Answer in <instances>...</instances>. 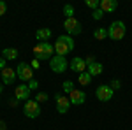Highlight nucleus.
<instances>
[{
  "mask_svg": "<svg viewBox=\"0 0 132 130\" xmlns=\"http://www.w3.org/2000/svg\"><path fill=\"white\" fill-rule=\"evenodd\" d=\"M93 37H95L97 40H104L106 37H108V28H95Z\"/></svg>",
  "mask_w": 132,
  "mask_h": 130,
  "instance_id": "obj_19",
  "label": "nucleus"
},
{
  "mask_svg": "<svg viewBox=\"0 0 132 130\" xmlns=\"http://www.w3.org/2000/svg\"><path fill=\"white\" fill-rule=\"evenodd\" d=\"M16 76L20 77V81L30 83V81L34 79V69L30 67V63H27V62H20L18 67H16Z\"/></svg>",
  "mask_w": 132,
  "mask_h": 130,
  "instance_id": "obj_3",
  "label": "nucleus"
},
{
  "mask_svg": "<svg viewBox=\"0 0 132 130\" xmlns=\"http://www.w3.org/2000/svg\"><path fill=\"white\" fill-rule=\"evenodd\" d=\"M4 69H5V58H4V56H0V72H2Z\"/></svg>",
  "mask_w": 132,
  "mask_h": 130,
  "instance_id": "obj_30",
  "label": "nucleus"
},
{
  "mask_svg": "<svg viewBox=\"0 0 132 130\" xmlns=\"http://www.w3.org/2000/svg\"><path fill=\"white\" fill-rule=\"evenodd\" d=\"M67 67H69V63H67V60H65V56H53L50 60V69L55 72V74H62V72H65L67 70Z\"/></svg>",
  "mask_w": 132,
  "mask_h": 130,
  "instance_id": "obj_6",
  "label": "nucleus"
},
{
  "mask_svg": "<svg viewBox=\"0 0 132 130\" xmlns=\"http://www.w3.org/2000/svg\"><path fill=\"white\" fill-rule=\"evenodd\" d=\"M14 95H16L18 100H25V102H27V100L30 99V88H28V84H20V86H16Z\"/></svg>",
  "mask_w": 132,
  "mask_h": 130,
  "instance_id": "obj_12",
  "label": "nucleus"
},
{
  "mask_svg": "<svg viewBox=\"0 0 132 130\" xmlns=\"http://www.w3.org/2000/svg\"><path fill=\"white\" fill-rule=\"evenodd\" d=\"M5 12H7V4H5V2H2V0H0V16H4V14H5Z\"/></svg>",
  "mask_w": 132,
  "mask_h": 130,
  "instance_id": "obj_27",
  "label": "nucleus"
},
{
  "mask_svg": "<svg viewBox=\"0 0 132 130\" xmlns=\"http://www.w3.org/2000/svg\"><path fill=\"white\" fill-rule=\"evenodd\" d=\"M74 46H76V42H74V39L71 35H60L56 39V42H55V53L58 56H65L74 49Z\"/></svg>",
  "mask_w": 132,
  "mask_h": 130,
  "instance_id": "obj_1",
  "label": "nucleus"
},
{
  "mask_svg": "<svg viewBox=\"0 0 132 130\" xmlns=\"http://www.w3.org/2000/svg\"><path fill=\"white\" fill-rule=\"evenodd\" d=\"M51 37V30L50 28H39V30L35 32V39L39 40V42H48Z\"/></svg>",
  "mask_w": 132,
  "mask_h": 130,
  "instance_id": "obj_16",
  "label": "nucleus"
},
{
  "mask_svg": "<svg viewBox=\"0 0 132 130\" xmlns=\"http://www.w3.org/2000/svg\"><path fill=\"white\" fill-rule=\"evenodd\" d=\"M104 12H114L118 9V2L116 0H101V5H99Z\"/></svg>",
  "mask_w": 132,
  "mask_h": 130,
  "instance_id": "obj_14",
  "label": "nucleus"
},
{
  "mask_svg": "<svg viewBox=\"0 0 132 130\" xmlns=\"http://www.w3.org/2000/svg\"><path fill=\"white\" fill-rule=\"evenodd\" d=\"M113 93H114V91L111 90L109 84H101V86H97V90H95V97L101 100V102H109V100L113 99Z\"/></svg>",
  "mask_w": 132,
  "mask_h": 130,
  "instance_id": "obj_8",
  "label": "nucleus"
},
{
  "mask_svg": "<svg viewBox=\"0 0 132 130\" xmlns=\"http://www.w3.org/2000/svg\"><path fill=\"white\" fill-rule=\"evenodd\" d=\"M69 67H71V70L78 72V76L81 72H86V63H85V58H81V56H74L69 63Z\"/></svg>",
  "mask_w": 132,
  "mask_h": 130,
  "instance_id": "obj_9",
  "label": "nucleus"
},
{
  "mask_svg": "<svg viewBox=\"0 0 132 130\" xmlns=\"http://www.w3.org/2000/svg\"><path fill=\"white\" fill-rule=\"evenodd\" d=\"M23 112H25L27 118L35 120V118L41 116V104L35 102V100H32V99H28L27 102H25V106H23Z\"/></svg>",
  "mask_w": 132,
  "mask_h": 130,
  "instance_id": "obj_4",
  "label": "nucleus"
},
{
  "mask_svg": "<svg viewBox=\"0 0 132 130\" xmlns=\"http://www.w3.org/2000/svg\"><path fill=\"white\" fill-rule=\"evenodd\" d=\"M125 32H127V28H125L123 21H113L108 28V37L111 40H122L125 37Z\"/></svg>",
  "mask_w": 132,
  "mask_h": 130,
  "instance_id": "obj_2",
  "label": "nucleus"
},
{
  "mask_svg": "<svg viewBox=\"0 0 132 130\" xmlns=\"http://www.w3.org/2000/svg\"><path fill=\"white\" fill-rule=\"evenodd\" d=\"M55 102H56V111H58L60 114L69 112V107L72 106L69 97H65L63 93H56V95H55Z\"/></svg>",
  "mask_w": 132,
  "mask_h": 130,
  "instance_id": "obj_7",
  "label": "nucleus"
},
{
  "mask_svg": "<svg viewBox=\"0 0 132 130\" xmlns=\"http://www.w3.org/2000/svg\"><path fill=\"white\" fill-rule=\"evenodd\" d=\"M92 16H93V20H95V21H99V20H102V18H104V11L99 7V9L93 11V14H92Z\"/></svg>",
  "mask_w": 132,
  "mask_h": 130,
  "instance_id": "obj_23",
  "label": "nucleus"
},
{
  "mask_svg": "<svg viewBox=\"0 0 132 130\" xmlns=\"http://www.w3.org/2000/svg\"><path fill=\"white\" fill-rule=\"evenodd\" d=\"M109 86H111L113 91H114V90H120V88H122V83H120L118 79H113L111 83H109Z\"/></svg>",
  "mask_w": 132,
  "mask_h": 130,
  "instance_id": "obj_25",
  "label": "nucleus"
},
{
  "mask_svg": "<svg viewBox=\"0 0 132 130\" xmlns=\"http://www.w3.org/2000/svg\"><path fill=\"white\" fill-rule=\"evenodd\" d=\"M53 53H55V46L50 44V42H42V55H41V58H39V62L51 60L53 58Z\"/></svg>",
  "mask_w": 132,
  "mask_h": 130,
  "instance_id": "obj_13",
  "label": "nucleus"
},
{
  "mask_svg": "<svg viewBox=\"0 0 132 130\" xmlns=\"http://www.w3.org/2000/svg\"><path fill=\"white\" fill-rule=\"evenodd\" d=\"M30 67H32V69H39V67H41V62L37 60V58H34L32 63H30Z\"/></svg>",
  "mask_w": 132,
  "mask_h": 130,
  "instance_id": "obj_29",
  "label": "nucleus"
},
{
  "mask_svg": "<svg viewBox=\"0 0 132 130\" xmlns=\"http://www.w3.org/2000/svg\"><path fill=\"white\" fill-rule=\"evenodd\" d=\"M28 88H30V91L32 90H37V88H39V81H37V79H32L30 83H28Z\"/></svg>",
  "mask_w": 132,
  "mask_h": 130,
  "instance_id": "obj_26",
  "label": "nucleus"
},
{
  "mask_svg": "<svg viewBox=\"0 0 132 130\" xmlns=\"http://www.w3.org/2000/svg\"><path fill=\"white\" fill-rule=\"evenodd\" d=\"M63 28H65V32H67V35H79L83 32L81 28V23H79V20H76V18H65V21H63Z\"/></svg>",
  "mask_w": 132,
  "mask_h": 130,
  "instance_id": "obj_5",
  "label": "nucleus"
},
{
  "mask_svg": "<svg viewBox=\"0 0 132 130\" xmlns=\"http://www.w3.org/2000/svg\"><path fill=\"white\" fill-rule=\"evenodd\" d=\"M0 130H7V123L4 120H0Z\"/></svg>",
  "mask_w": 132,
  "mask_h": 130,
  "instance_id": "obj_31",
  "label": "nucleus"
},
{
  "mask_svg": "<svg viewBox=\"0 0 132 130\" xmlns=\"http://www.w3.org/2000/svg\"><path fill=\"white\" fill-rule=\"evenodd\" d=\"M102 70H104V65H102V63H99V62H95V63H92V65H88V67H86V72L90 74L92 77L101 76Z\"/></svg>",
  "mask_w": 132,
  "mask_h": 130,
  "instance_id": "obj_15",
  "label": "nucleus"
},
{
  "mask_svg": "<svg viewBox=\"0 0 132 130\" xmlns=\"http://www.w3.org/2000/svg\"><path fill=\"white\" fill-rule=\"evenodd\" d=\"M78 83L81 84V86H88L92 83V76L88 74V72H81L79 76H78Z\"/></svg>",
  "mask_w": 132,
  "mask_h": 130,
  "instance_id": "obj_18",
  "label": "nucleus"
},
{
  "mask_svg": "<svg viewBox=\"0 0 132 130\" xmlns=\"http://www.w3.org/2000/svg\"><path fill=\"white\" fill-rule=\"evenodd\" d=\"M85 63H86V67L92 65V63H95V56H93V55H88V56L85 58Z\"/></svg>",
  "mask_w": 132,
  "mask_h": 130,
  "instance_id": "obj_28",
  "label": "nucleus"
},
{
  "mask_svg": "<svg viewBox=\"0 0 132 130\" xmlns=\"http://www.w3.org/2000/svg\"><path fill=\"white\" fill-rule=\"evenodd\" d=\"M2 56H4L5 60H16L18 49H16V48H5V49L2 51Z\"/></svg>",
  "mask_w": 132,
  "mask_h": 130,
  "instance_id": "obj_17",
  "label": "nucleus"
},
{
  "mask_svg": "<svg viewBox=\"0 0 132 130\" xmlns=\"http://www.w3.org/2000/svg\"><path fill=\"white\" fill-rule=\"evenodd\" d=\"M0 76H2V84H12L14 81H16V69H11V67H5V69L0 72Z\"/></svg>",
  "mask_w": 132,
  "mask_h": 130,
  "instance_id": "obj_11",
  "label": "nucleus"
},
{
  "mask_svg": "<svg viewBox=\"0 0 132 130\" xmlns=\"http://www.w3.org/2000/svg\"><path fill=\"white\" fill-rule=\"evenodd\" d=\"M2 90H4V84H0V93H2Z\"/></svg>",
  "mask_w": 132,
  "mask_h": 130,
  "instance_id": "obj_32",
  "label": "nucleus"
},
{
  "mask_svg": "<svg viewBox=\"0 0 132 130\" xmlns=\"http://www.w3.org/2000/svg\"><path fill=\"white\" fill-rule=\"evenodd\" d=\"M34 100H35V102H39V104H41V102H46V100H48V93H37V95H35V97H34Z\"/></svg>",
  "mask_w": 132,
  "mask_h": 130,
  "instance_id": "obj_24",
  "label": "nucleus"
},
{
  "mask_svg": "<svg viewBox=\"0 0 132 130\" xmlns=\"http://www.w3.org/2000/svg\"><path fill=\"white\" fill-rule=\"evenodd\" d=\"M63 14H65V18H74V7H72L71 4L63 5Z\"/></svg>",
  "mask_w": 132,
  "mask_h": 130,
  "instance_id": "obj_22",
  "label": "nucleus"
},
{
  "mask_svg": "<svg viewBox=\"0 0 132 130\" xmlns=\"http://www.w3.org/2000/svg\"><path fill=\"white\" fill-rule=\"evenodd\" d=\"M69 100H71V104H74V106H81V104H85V100H86V93L83 90H74L69 93Z\"/></svg>",
  "mask_w": 132,
  "mask_h": 130,
  "instance_id": "obj_10",
  "label": "nucleus"
},
{
  "mask_svg": "<svg viewBox=\"0 0 132 130\" xmlns=\"http://www.w3.org/2000/svg\"><path fill=\"white\" fill-rule=\"evenodd\" d=\"M72 90H74V83H72L71 79H67V81H63V83H62V91H63L65 95H69Z\"/></svg>",
  "mask_w": 132,
  "mask_h": 130,
  "instance_id": "obj_20",
  "label": "nucleus"
},
{
  "mask_svg": "<svg viewBox=\"0 0 132 130\" xmlns=\"http://www.w3.org/2000/svg\"><path fill=\"white\" fill-rule=\"evenodd\" d=\"M85 5H86L88 9L95 11V9H99V5H101V0H85Z\"/></svg>",
  "mask_w": 132,
  "mask_h": 130,
  "instance_id": "obj_21",
  "label": "nucleus"
}]
</instances>
